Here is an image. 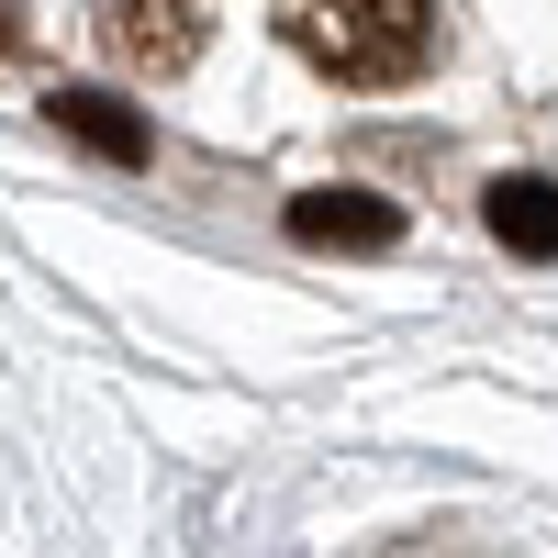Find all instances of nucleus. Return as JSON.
<instances>
[{"mask_svg": "<svg viewBox=\"0 0 558 558\" xmlns=\"http://www.w3.org/2000/svg\"><path fill=\"white\" fill-rule=\"evenodd\" d=\"M0 34H12V12H0Z\"/></svg>", "mask_w": 558, "mask_h": 558, "instance_id": "423d86ee", "label": "nucleus"}, {"mask_svg": "<svg viewBox=\"0 0 558 558\" xmlns=\"http://www.w3.org/2000/svg\"><path fill=\"white\" fill-rule=\"evenodd\" d=\"M101 45L123 68H191L202 57V0H101Z\"/></svg>", "mask_w": 558, "mask_h": 558, "instance_id": "f03ea898", "label": "nucleus"}, {"mask_svg": "<svg viewBox=\"0 0 558 558\" xmlns=\"http://www.w3.org/2000/svg\"><path fill=\"white\" fill-rule=\"evenodd\" d=\"M279 34L302 45L324 78L391 89L436 57V0H279Z\"/></svg>", "mask_w": 558, "mask_h": 558, "instance_id": "f257e3e1", "label": "nucleus"}, {"mask_svg": "<svg viewBox=\"0 0 558 558\" xmlns=\"http://www.w3.org/2000/svg\"><path fill=\"white\" fill-rule=\"evenodd\" d=\"M291 246H347V257H380L402 246V213L380 191H302L291 202Z\"/></svg>", "mask_w": 558, "mask_h": 558, "instance_id": "7ed1b4c3", "label": "nucleus"}, {"mask_svg": "<svg viewBox=\"0 0 558 558\" xmlns=\"http://www.w3.org/2000/svg\"><path fill=\"white\" fill-rule=\"evenodd\" d=\"M57 123L78 134V146H101L112 168H146V112L112 101V89H57Z\"/></svg>", "mask_w": 558, "mask_h": 558, "instance_id": "20e7f679", "label": "nucleus"}, {"mask_svg": "<svg viewBox=\"0 0 558 558\" xmlns=\"http://www.w3.org/2000/svg\"><path fill=\"white\" fill-rule=\"evenodd\" d=\"M492 235L514 257H558V179H502L492 191Z\"/></svg>", "mask_w": 558, "mask_h": 558, "instance_id": "39448f33", "label": "nucleus"}]
</instances>
